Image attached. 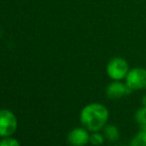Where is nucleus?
<instances>
[{
    "mask_svg": "<svg viewBox=\"0 0 146 146\" xmlns=\"http://www.w3.org/2000/svg\"><path fill=\"white\" fill-rule=\"evenodd\" d=\"M108 112L106 106L98 102L88 104L82 110L80 114V120L82 124L90 132L102 130L104 126L108 124Z\"/></svg>",
    "mask_w": 146,
    "mask_h": 146,
    "instance_id": "nucleus-1",
    "label": "nucleus"
},
{
    "mask_svg": "<svg viewBox=\"0 0 146 146\" xmlns=\"http://www.w3.org/2000/svg\"><path fill=\"white\" fill-rule=\"evenodd\" d=\"M129 70L130 69L127 61L120 57H114L110 59L106 65V74L112 81L125 80Z\"/></svg>",
    "mask_w": 146,
    "mask_h": 146,
    "instance_id": "nucleus-2",
    "label": "nucleus"
},
{
    "mask_svg": "<svg viewBox=\"0 0 146 146\" xmlns=\"http://www.w3.org/2000/svg\"><path fill=\"white\" fill-rule=\"evenodd\" d=\"M125 84L131 90H146V70L143 68L130 69L125 78Z\"/></svg>",
    "mask_w": 146,
    "mask_h": 146,
    "instance_id": "nucleus-3",
    "label": "nucleus"
},
{
    "mask_svg": "<svg viewBox=\"0 0 146 146\" xmlns=\"http://www.w3.org/2000/svg\"><path fill=\"white\" fill-rule=\"evenodd\" d=\"M17 129V119L10 110H0V136L7 137L12 135Z\"/></svg>",
    "mask_w": 146,
    "mask_h": 146,
    "instance_id": "nucleus-4",
    "label": "nucleus"
},
{
    "mask_svg": "<svg viewBox=\"0 0 146 146\" xmlns=\"http://www.w3.org/2000/svg\"><path fill=\"white\" fill-rule=\"evenodd\" d=\"M131 92L126 84L121 81H112L106 88V94L110 100H118L130 94Z\"/></svg>",
    "mask_w": 146,
    "mask_h": 146,
    "instance_id": "nucleus-5",
    "label": "nucleus"
},
{
    "mask_svg": "<svg viewBox=\"0 0 146 146\" xmlns=\"http://www.w3.org/2000/svg\"><path fill=\"white\" fill-rule=\"evenodd\" d=\"M90 135L87 128H74L68 134V142L72 146H85L90 142Z\"/></svg>",
    "mask_w": 146,
    "mask_h": 146,
    "instance_id": "nucleus-6",
    "label": "nucleus"
},
{
    "mask_svg": "<svg viewBox=\"0 0 146 146\" xmlns=\"http://www.w3.org/2000/svg\"><path fill=\"white\" fill-rule=\"evenodd\" d=\"M102 131H104L106 139L110 142H116L120 138V132H119L118 128L113 124H106L102 128Z\"/></svg>",
    "mask_w": 146,
    "mask_h": 146,
    "instance_id": "nucleus-7",
    "label": "nucleus"
},
{
    "mask_svg": "<svg viewBox=\"0 0 146 146\" xmlns=\"http://www.w3.org/2000/svg\"><path fill=\"white\" fill-rule=\"evenodd\" d=\"M130 146H146V130L140 129L130 141Z\"/></svg>",
    "mask_w": 146,
    "mask_h": 146,
    "instance_id": "nucleus-8",
    "label": "nucleus"
},
{
    "mask_svg": "<svg viewBox=\"0 0 146 146\" xmlns=\"http://www.w3.org/2000/svg\"><path fill=\"white\" fill-rule=\"evenodd\" d=\"M134 119L139 124L140 129L146 130V108L141 106L140 108H138L134 114Z\"/></svg>",
    "mask_w": 146,
    "mask_h": 146,
    "instance_id": "nucleus-9",
    "label": "nucleus"
},
{
    "mask_svg": "<svg viewBox=\"0 0 146 146\" xmlns=\"http://www.w3.org/2000/svg\"><path fill=\"white\" fill-rule=\"evenodd\" d=\"M104 140H106V137H104V133H100V131H94L90 135V143L94 146L102 145Z\"/></svg>",
    "mask_w": 146,
    "mask_h": 146,
    "instance_id": "nucleus-10",
    "label": "nucleus"
},
{
    "mask_svg": "<svg viewBox=\"0 0 146 146\" xmlns=\"http://www.w3.org/2000/svg\"><path fill=\"white\" fill-rule=\"evenodd\" d=\"M0 146H20V143L14 138H5L0 141Z\"/></svg>",
    "mask_w": 146,
    "mask_h": 146,
    "instance_id": "nucleus-11",
    "label": "nucleus"
},
{
    "mask_svg": "<svg viewBox=\"0 0 146 146\" xmlns=\"http://www.w3.org/2000/svg\"><path fill=\"white\" fill-rule=\"evenodd\" d=\"M141 104H142V106L146 108V94H145V96H143L142 100H141Z\"/></svg>",
    "mask_w": 146,
    "mask_h": 146,
    "instance_id": "nucleus-12",
    "label": "nucleus"
}]
</instances>
